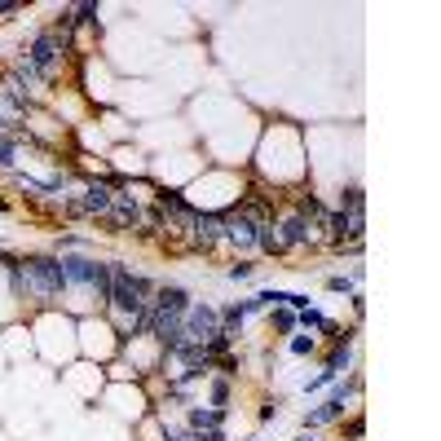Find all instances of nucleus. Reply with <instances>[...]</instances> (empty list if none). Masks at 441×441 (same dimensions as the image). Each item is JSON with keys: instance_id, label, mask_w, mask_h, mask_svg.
Segmentation results:
<instances>
[{"instance_id": "1a4fd4ad", "label": "nucleus", "mask_w": 441, "mask_h": 441, "mask_svg": "<svg viewBox=\"0 0 441 441\" xmlns=\"http://www.w3.org/2000/svg\"><path fill=\"white\" fill-rule=\"evenodd\" d=\"M9 75H14L18 84H22V93H27V102H31V98H40V93H44V75L35 71V62H31L27 53H18V57H14V71H9Z\"/></svg>"}, {"instance_id": "9d476101", "label": "nucleus", "mask_w": 441, "mask_h": 441, "mask_svg": "<svg viewBox=\"0 0 441 441\" xmlns=\"http://www.w3.org/2000/svg\"><path fill=\"white\" fill-rule=\"evenodd\" d=\"M150 309H163V314H186V309H190V291L177 287V282H168V287H154Z\"/></svg>"}, {"instance_id": "f8f14e48", "label": "nucleus", "mask_w": 441, "mask_h": 441, "mask_svg": "<svg viewBox=\"0 0 441 441\" xmlns=\"http://www.w3.org/2000/svg\"><path fill=\"white\" fill-rule=\"evenodd\" d=\"M225 424V411H217V406H195L190 411V428L195 433H208V428H221Z\"/></svg>"}, {"instance_id": "6ab92c4d", "label": "nucleus", "mask_w": 441, "mask_h": 441, "mask_svg": "<svg viewBox=\"0 0 441 441\" xmlns=\"http://www.w3.org/2000/svg\"><path fill=\"white\" fill-rule=\"evenodd\" d=\"M327 287H331V291H353V278H331Z\"/></svg>"}, {"instance_id": "ddd939ff", "label": "nucleus", "mask_w": 441, "mask_h": 441, "mask_svg": "<svg viewBox=\"0 0 441 441\" xmlns=\"http://www.w3.org/2000/svg\"><path fill=\"white\" fill-rule=\"evenodd\" d=\"M349 357H353V340H344V344H340V349H336V353H331V362H327V375H331V379H336V375L344 371V366H349Z\"/></svg>"}, {"instance_id": "f257e3e1", "label": "nucleus", "mask_w": 441, "mask_h": 441, "mask_svg": "<svg viewBox=\"0 0 441 441\" xmlns=\"http://www.w3.org/2000/svg\"><path fill=\"white\" fill-rule=\"evenodd\" d=\"M9 269H14V287L27 296V300H53V296L66 287V278H62V260H57V256L14 260Z\"/></svg>"}, {"instance_id": "a211bd4d", "label": "nucleus", "mask_w": 441, "mask_h": 441, "mask_svg": "<svg viewBox=\"0 0 441 441\" xmlns=\"http://www.w3.org/2000/svg\"><path fill=\"white\" fill-rule=\"evenodd\" d=\"M291 353H300V357L314 353V336H296V340H291Z\"/></svg>"}, {"instance_id": "2eb2a0df", "label": "nucleus", "mask_w": 441, "mask_h": 441, "mask_svg": "<svg viewBox=\"0 0 441 441\" xmlns=\"http://www.w3.org/2000/svg\"><path fill=\"white\" fill-rule=\"evenodd\" d=\"M296 323H305V327H327V318L318 314V309H300V314H296Z\"/></svg>"}, {"instance_id": "412c9836", "label": "nucleus", "mask_w": 441, "mask_h": 441, "mask_svg": "<svg viewBox=\"0 0 441 441\" xmlns=\"http://www.w3.org/2000/svg\"><path fill=\"white\" fill-rule=\"evenodd\" d=\"M14 163V146H0V168H9Z\"/></svg>"}, {"instance_id": "0eeeda50", "label": "nucleus", "mask_w": 441, "mask_h": 441, "mask_svg": "<svg viewBox=\"0 0 441 441\" xmlns=\"http://www.w3.org/2000/svg\"><path fill=\"white\" fill-rule=\"evenodd\" d=\"M314 230L318 225L300 217V212H282L278 217V234H282V243H287V252H296V247H314Z\"/></svg>"}, {"instance_id": "4be33fe9", "label": "nucleus", "mask_w": 441, "mask_h": 441, "mask_svg": "<svg viewBox=\"0 0 441 441\" xmlns=\"http://www.w3.org/2000/svg\"><path fill=\"white\" fill-rule=\"evenodd\" d=\"M296 441H314V437H296Z\"/></svg>"}, {"instance_id": "20e7f679", "label": "nucleus", "mask_w": 441, "mask_h": 441, "mask_svg": "<svg viewBox=\"0 0 441 441\" xmlns=\"http://www.w3.org/2000/svg\"><path fill=\"white\" fill-rule=\"evenodd\" d=\"M221 243H230L234 252H252V247H256V221L247 217L243 208H238V212H221Z\"/></svg>"}, {"instance_id": "9b49d317", "label": "nucleus", "mask_w": 441, "mask_h": 441, "mask_svg": "<svg viewBox=\"0 0 441 441\" xmlns=\"http://www.w3.org/2000/svg\"><path fill=\"white\" fill-rule=\"evenodd\" d=\"M256 247L265 256H282V252H287V243H282V234H278V221H260L256 225Z\"/></svg>"}, {"instance_id": "aec40b11", "label": "nucleus", "mask_w": 441, "mask_h": 441, "mask_svg": "<svg viewBox=\"0 0 441 441\" xmlns=\"http://www.w3.org/2000/svg\"><path fill=\"white\" fill-rule=\"evenodd\" d=\"M362 433H366V424H362V420H353V424H349V437H353V441H362Z\"/></svg>"}, {"instance_id": "f03ea898", "label": "nucleus", "mask_w": 441, "mask_h": 441, "mask_svg": "<svg viewBox=\"0 0 441 441\" xmlns=\"http://www.w3.org/2000/svg\"><path fill=\"white\" fill-rule=\"evenodd\" d=\"M150 300H154L150 278H141V273L124 269V265H111V296H106V305H111L119 318H137L141 309H150Z\"/></svg>"}, {"instance_id": "39448f33", "label": "nucleus", "mask_w": 441, "mask_h": 441, "mask_svg": "<svg viewBox=\"0 0 441 441\" xmlns=\"http://www.w3.org/2000/svg\"><path fill=\"white\" fill-rule=\"evenodd\" d=\"M62 44H66V35L57 31V27H53V31H40V35H35V40H31L27 57L35 62V71H40L44 80H49L53 71H57V57H62Z\"/></svg>"}, {"instance_id": "6e6552de", "label": "nucleus", "mask_w": 441, "mask_h": 441, "mask_svg": "<svg viewBox=\"0 0 441 441\" xmlns=\"http://www.w3.org/2000/svg\"><path fill=\"white\" fill-rule=\"evenodd\" d=\"M190 243H195L199 252H212V247L221 243V212H199L195 230H190Z\"/></svg>"}, {"instance_id": "423d86ee", "label": "nucleus", "mask_w": 441, "mask_h": 441, "mask_svg": "<svg viewBox=\"0 0 441 441\" xmlns=\"http://www.w3.org/2000/svg\"><path fill=\"white\" fill-rule=\"evenodd\" d=\"M102 221H111L119 225V230H133V225H146V212H141V204L133 195H128L124 186H115V199H111V208H106V217Z\"/></svg>"}, {"instance_id": "7ed1b4c3", "label": "nucleus", "mask_w": 441, "mask_h": 441, "mask_svg": "<svg viewBox=\"0 0 441 441\" xmlns=\"http://www.w3.org/2000/svg\"><path fill=\"white\" fill-rule=\"evenodd\" d=\"M221 331V314L204 300H190L186 318H181V340L186 344H199V349H208V340Z\"/></svg>"}, {"instance_id": "4468645a", "label": "nucleus", "mask_w": 441, "mask_h": 441, "mask_svg": "<svg viewBox=\"0 0 441 441\" xmlns=\"http://www.w3.org/2000/svg\"><path fill=\"white\" fill-rule=\"evenodd\" d=\"M225 402H230V379H217V384H212V406L225 411Z\"/></svg>"}, {"instance_id": "dca6fc26", "label": "nucleus", "mask_w": 441, "mask_h": 441, "mask_svg": "<svg viewBox=\"0 0 441 441\" xmlns=\"http://www.w3.org/2000/svg\"><path fill=\"white\" fill-rule=\"evenodd\" d=\"M273 323H278V331H291V327H296V309H278V314H273Z\"/></svg>"}, {"instance_id": "f3484780", "label": "nucleus", "mask_w": 441, "mask_h": 441, "mask_svg": "<svg viewBox=\"0 0 441 441\" xmlns=\"http://www.w3.org/2000/svg\"><path fill=\"white\" fill-rule=\"evenodd\" d=\"M252 269H256V265H247V260H238V265H230V278H234V282H243V278H252Z\"/></svg>"}]
</instances>
